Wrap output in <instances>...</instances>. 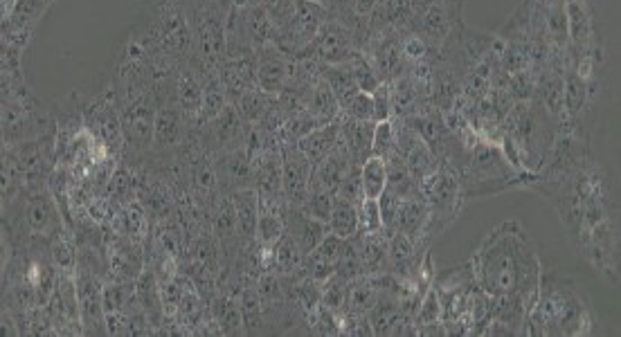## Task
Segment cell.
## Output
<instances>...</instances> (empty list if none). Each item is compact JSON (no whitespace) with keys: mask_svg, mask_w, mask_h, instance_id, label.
Returning a JSON list of instances; mask_svg holds the SVG:
<instances>
[{"mask_svg":"<svg viewBox=\"0 0 621 337\" xmlns=\"http://www.w3.org/2000/svg\"><path fill=\"white\" fill-rule=\"evenodd\" d=\"M315 3H320V5H327V3H329V0H315Z\"/></svg>","mask_w":621,"mask_h":337,"instance_id":"42","label":"cell"},{"mask_svg":"<svg viewBox=\"0 0 621 337\" xmlns=\"http://www.w3.org/2000/svg\"><path fill=\"white\" fill-rule=\"evenodd\" d=\"M360 185H363L365 198H381V194L387 189V165L383 158L369 156L360 165Z\"/></svg>","mask_w":621,"mask_h":337,"instance_id":"30","label":"cell"},{"mask_svg":"<svg viewBox=\"0 0 621 337\" xmlns=\"http://www.w3.org/2000/svg\"><path fill=\"white\" fill-rule=\"evenodd\" d=\"M306 111H309L320 124L336 122L342 115V108L338 104L336 95H333V90L322 77L315 81L309 97H306Z\"/></svg>","mask_w":621,"mask_h":337,"instance_id":"23","label":"cell"},{"mask_svg":"<svg viewBox=\"0 0 621 337\" xmlns=\"http://www.w3.org/2000/svg\"><path fill=\"white\" fill-rule=\"evenodd\" d=\"M219 79L225 88V93H228L230 102H237L246 90L257 86L255 54H248V57L223 59L219 66Z\"/></svg>","mask_w":621,"mask_h":337,"instance_id":"14","label":"cell"},{"mask_svg":"<svg viewBox=\"0 0 621 337\" xmlns=\"http://www.w3.org/2000/svg\"><path fill=\"white\" fill-rule=\"evenodd\" d=\"M345 66L349 68L351 75H354L356 84H358L360 90H363V93L372 95L378 86L385 84V81L378 77L374 63L369 61V57H367L365 52H360V50L351 52V57L345 61Z\"/></svg>","mask_w":621,"mask_h":337,"instance_id":"31","label":"cell"},{"mask_svg":"<svg viewBox=\"0 0 621 337\" xmlns=\"http://www.w3.org/2000/svg\"><path fill=\"white\" fill-rule=\"evenodd\" d=\"M336 196L342 198V200H349V203L358 205L360 200H363V185H360V165L358 167H351L347 171V176L342 178V182L336 189Z\"/></svg>","mask_w":621,"mask_h":337,"instance_id":"38","label":"cell"},{"mask_svg":"<svg viewBox=\"0 0 621 337\" xmlns=\"http://www.w3.org/2000/svg\"><path fill=\"white\" fill-rule=\"evenodd\" d=\"M243 25H246V34L252 43L255 52L264 45H270L275 39V23L264 5H252L243 9Z\"/></svg>","mask_w":621,"mask_h":337,"instance_id":"24","label":"cell"},{"mask_svg":"<svg viewBox=\"0 0 621 337\" xmlns=\"http://www.w3.org/2000/svg\"><path fill=\"white\" fill-rule=\"evenodd\" d=\"M104 277L88 270H75L79 322L84 335H108L104 311Z\"/></svg>","mask_w":621,"mask_h":337,"instance_id":"7","label":"cell"},{"mask_svg":"<svg viewBox=\"0 0 621 337\" xmlns=\"http://www.w3.org/2000/svg\"><path fill=\"white\" fill-rule=\"evenodd\" d=\"M345 243H347V239H340V236L327 232V236H324V239L320 241V245L315 250H318L324 259H329L331 263H336L342 248H345Z\"/></svg>","mask_w":621,"mask_h":337,"instance_id":"41","label":"cell"},{"mask_svg":"<svg viewBox=\"0 0 621 337\" xmlns=\"http://www.w3.org/2000/svg\"><path fill=\"white\" fill-rule=\"evenodd\" d=\"M345 297H347V281L340 279L338 275H333L322 284L320 304L331 308L333 313L342 315V311H345Z\"/></svg>","mask_w":621,"mask_h":337,"instance_id":"36","label":"cell"},{"mask_svg":"<svg viewBox=\"0 0 621 337\" xmlns=\"http://www.w3.org/2000/svg\"><path fill=\"white\" fill-rule=\"evenodd\" d=\"M239 308H241V322H243V335H261L266 333L264 322V306L257 293V286H246L239 293Z\"/></svg>","mask_w":621,"mask_h":337,"instance_id":"25","label":"cell"},{"mask_svg":"<svg viewBox=\"0 0 621 337\" xmlns=\"http://www.w3.org/2000/svg\"><path fill=\"white\" fill-rule=\"evenodd\" d=\"M302 263L304 252L288 234H284L282 239L277 241L275 248L270 250V270L279 272V275H293V272H300Z\"/></svg>","mask_w":621,"mask_h":337,"instance_id":"26","label":"cell"},{"mask_svg":"<svg viewBox=\"0 0 621 337\" xmlns=\"http://www.w3.org/2000/svg\"><path fill=\"white\" fill-rule=\"evenodd\" d=\"M419 191L430 209L426 232H423V243L430 245L457 221L466 200L462 194V182L446 167H439L430 176L423 178L419 182Z\"/></svg>","mask_w":621,"mask_h":337,"instance_id":"4","label":"cell"},{"mask_svg":"<svg viewBox=\"0 0 621 337\" xmlns=\"http://www.w3.org/2000/svg\"><path fill=\"white\" fill-rule=\"evenodd\" d=\"M304 50L315 54L324 66H340V63H345L351 57V52L356 50V34L351 27L329 16L327 21L322 23L320 32L315 34V39L309 43V48Z\"/></svg>","mask_w":621,"mask_h":337,"instance_id":"8","label":"cell"},{"mask_svg":"<svg viewBox=\"0 0 621 337\" xmlns=\"http://www.w3.org/2000/svg\"><path fill=\"white\" fill-rule=\"evenodd\" d=\"M333 270H336V275L345 281H351V279L365 275L363 263H360V257H358V250H356V245L351 239H347L345 248H342V252H340V257L336 259V263H333Z\"/></svg>","mask_w":621,"mask_h":337,"instance_id":"33","label":"cell"},{"mask_svg":"<svg viewBox=\"0 0 621 337\" xmlns=\"http://www.w3.org/2000/svg\"><path fill=\"white\" fill-rule=\"evenodd\" d=\"M216 185L219 194H234L237 189L252 187V160L246 147L214 153Z\"/></svg>","mask_w":621,"mask_h":337,"instance_id":"10","label":"cell"},{"mask_svg":"<svg viewBox=\"0 0 621 337\" xmlns=\"http://www.w3.org/2000/svg\"><path fill=\"white\" fill-rule=\"evenodd\" d=\"M338 126H340L338 140L345 144L356 165H363V162L372 156V140H374L376 122L354 120V117L340 115Z\"/></svg>","mask_w":621,"mask_h":337,"instance_id":"16","label":"cell"},{"mask_svg":"<svg viewBox=\"0 0 621 337\" xmlns=\"http://www.w3.org/2000/svg\"><path fill=\"white\" fill-rule=\"evenodd\" d=\"M207 308H210V315L214 317V322L219 324L221 335H243L241 308H239L237 295L219 290L212 302L207 304Z\"/></svg>","mask_w":621,"mask_h":337,"instance_id":"20","label":"cell"},{"mask_svg":"<svg viewBox=\"0 0 621 337\" xmlns=\"http://www.w3.org/2000/svg\"><path fill=\"white\" fill-rule=\"evenodd\" d=\"M378 286L372 275H363L347 281V297H345V311L351 315H369V311L378 302Z\"/></svg>","mask_w":621,"mask_h":337,"instance_id":"21","label":"cell"},{"mask_svg":"<svg viewBox=\"0 0 621 337\" xmlns=\"http://www.w3.org/2000/svg\"><path fill=\"white\" fill-rule=\"evenodd\" d=\"M104 250L108 259V277L115 281H138L147 268V245L104 227Z\"/></svg>","mask_w":621,"mask_h":337,"instance_id":"5","label":"cell"},{"mask_svg":"<svg viewBox=\"0 0 621 337\" xmlns=\"http://www.w3.org/2000/svg\"><path fill=\"white\" fill-rule=\"evenodd\" d=\"M203 88H205L203 72L198 70L192 61L180 63L174 79V102L192 122H196L198 113H201Z\"/></svg>","mask_w":621,"mask_h":337,"instance_id":"12","label":"cell"},{"mask_svg":"<svg viewBox=\"0 0 621 337\" xmlns=\"http://www.w3.org/2000/svg\"><path fill=\"white\" fill-rule=\"evenodd\" d=\"M286 234L291 236V239L300 245V250L304 254L313 252L315 248H318L320 241L327 236L329 227L324 221H318V218H313L304 212L302 207H293L288 205L286 207Z\"/></svg>","mask_w":621,"mask_h":337,"instance_id":"13","label":"cell"},{"mask_svg":"<svg viewBox=\"0 0 621 337\" xmlns=\"http://www.w3.org/2000/svg\"><path fill=\"white\" fill-rule=\"evenodd\" d=\"M392 153H396V147H394V124L392 120H385V122H378L376 129H374V140H372V156H378L387 160L392 156Z\"/></svg>","mask_w":621,"mask_h":337,"instance_id":"37","label":"cell"},{"mask_svg":"<svg viewBox=\"0 0 621 337\" xmlns=\"http://www.w3.org/2000/svg\"><path fill=\"white\" fill-rule=\"evenodd\" d=\"M354 241L360 263H363L365 275H381V272H390V261H387V232H372L363 234L358 232L351 236Z\"/></svg>","mask_w":621,"mask_h":337,"instance_id":"18","label":"cell"},{"mask_svg":"<svg viewBox=\"0 0 621 337\" xmlns=\"http://www.w3.org/2000/svg\"><path fill=\"white\" fill-rule=\"evenodd\" d=\"M257 61V88L268 95L279 97L291 79V57L282 52L277 45H264L255 52Z\"/></svg>","mask_w":621,"mask_h":337,"instance_id":"11","label":"cell"},{"mask_svg":"<svg viewBox=\"0 0 621 337\" xmlns=\"http://www.w3.org/2000/svg\"><path fill=\"white\" fill-rule=\"evenodd\" d=\"M372 99H374V122L378 124V122L392 120V97H390V84H387V81L374 90Z\"/></svg>","mask_w":621,"mask_h":337,"instance_id":"40","label":"cell"},{"mask_svg":"<svg viewBox=\"0 0 621 337\" xmlns=\"http://www.w3.org/2000/svg\"><path fill=\"white\" fill-rule=\"evenodd\" d=\"M358 209V232L372 234L383 230V218H381V205L378 198H363L356 205Z\"/></svg>","mask_w":621,"mask_h":337,"instance_id":"35","label":"cell"},{"mask_svg":"<svg viewBox=\"0 0 621 337\" xmlns=\"http://www.w3.org/2000/svg\"><path fill=\"white\" fill-rule=\"evenodd\" d=\"M277 97L275 95H268L264 93L261 88H250L243 93L237 102H232L234 106H237L239 115L243 117V122L246 124H259L261 120H264V115L270 111V108L275 106Z\"/></svg>","mask_w":621,"mask_h":337,"instance_id":"27","label":"cell"},{"mask_svg":"<svg viewBox=\"0 0 621 337\" xmlns=\"http://www.w3.org/2000/svg\"><path fill=\"white\" fill-rule=\"evenodd\" d=\"M333 205H336V191L320 189V187H309V196H306L302 209L309 216L327 223L329 216H331Z\"/></svg>","mask_w":621,"mask_h":337,"instance_id":"32","label":"cell"},{"mask_svg":"<svg viewBox=\"0 0 621 337\" xmlns=\"http://www.w3.org/2000/svg\"><path fill=\"white\" fill-rule=\"evenodd\" d=\"M468 263L477 288L491 299H518L531 311L543 261L520 221H504L486 232Z\"/></svg>","mask_w":621,"mask_h":337,"instance_id":"1","label":"cell"},{"mask_svg":"<svg viewBox=\"0 0 621 337\" xmlns=\"http://www.w3.org/2000/svg\"><path fill=\"white\" fill-rule=\"evenodd\" d=\"M192 126L194 122L180 111L176 102L160 104L156 111V124H153V144L149 156H176L185 147L189 133H192Z\"/></svg>","mask_w":621,"mask_h":337,"instance_id":"6","label":"cell"},{"mask_svg":"<svg viewBox=\"0 0 621 337\" xmlns=\"http://www.w3.org/2000/svg\"><path fill=\"white\" fill-rule=\"evenodd\" d=\"M428 216H430L428 203L421 196L401 198L399 207H396L394 223H392L390 232H401V234L408 236V239H412L414 243L426 245L423 243V232H426ZM426 248H430V245H426Z\"/></svg>","mask_w":621,"mask_h":337,"instance_id":"15","label":"cell"},{"mask_svg":"<svg viewBox=\"0 0 621 337\" xmlns=\"http://www.w3.org/2000/svg\"><path fill=\"white\" fill-rule=\"evenodd\" d=\"M338 133H340L338 120L322 124L318 126V129H313L311 133H306L304 138L297 142V149L304 153L311 165H315V162H320L324 156H327V153L333 151V147H336Z\"/></svg>","mask_w":621,"mask_h":337,"instance_id":"22","label":"cell"},{"mask_svg":"<svg viewBox=\"0 0 621 337\" xmlns=\"http://www.w3.org/2000/svg\"><path fill=\"white\" fill-rule=\"evenodd\" d=\"M230 198H232L234 216H237L239 236L246 243H252L255 241L257 221H259V194H257V189L255 187L237 189L234 194H230Z\"/></svg>","mask_w":621,"mask_h":337,"instance_id":"19","label":"cell"},{"mask_svg":"<svg viewBox=\"0 0 621 337\" xmlns=\"http://www.w3.org/2000/svg\"><path fill=\"white\" fill-rule=\"evenodd\" d=\"M313 165L306 160L297 144H284L282 147V194L288 205L302 207L309 196Z\"/></svg>","mask_w":621,"mask_h":337,"instance_id":"9","label":"cell"},{"mask_svg":"<svg viewBox=\"0 0 621 337\" xmlns=\"http://www.w3.org/2000/svg\"><path fill=\"white\" fill-rule=\"evenodd\" d=\"M322 79L327 81L329 88L333 90V95H336L340 108H345L351 99L360 93L356 79H354V75H351L345 63H340V66H324L322 68Z\"/></svg>","mask_w":621,"mask_h":337,"instance_id":"28","label":"cell"},{"mask_svg":"<svg viewBox=\"0 0 621 337\" xmlns=\"http://www.w3.org/2000/svg\"><path fill=\"white\" fill-rule=\"evenodd\" d=\"M457 178L462 182L464 200L498 196L509 189L525 187L527 180L525 173H520L504 158L498 142L484 138L477 140L468 151Z\"/></svg>","mask_w":621,"mask_h":337,"instance_id":"3","label":"cell"},{"mask_svg":"<svg viewBox=\"0 0 621 337\" xmlns=\"http://www.w3.org/2000/svg\"><path fill=\"white\" fill-rule=\"evenodd\" d=\"M331 234L340 236V239H351L358 234V209L349 200H342L336 196V205L331 209V216L327 221Z\"/></svg>","mask_w":621,"mask_h":337,"instance_id":"29","label":"cell"},{"mask_svg":"<svg viewBox=\"0 0 621 337\" xmlns=\"http://www.w3.org/2000/svg\"><path fill=\"white\" fill-rule=\"evenodd\" d=\"M342 115L354 117V120H365V122H374V99L369 93H360L351 99V102L342 108Z\"/></svg>","mask_w":621,"mask_h":337,"instance_id":"39","label":"cell"},{"mask_svg":"<svg viewBox=\"0 0 621 337\" xmlns=\"http://www.w3.org/2000/svg\"><path fill=\"white\" fill-rule=\"evenodd\" d=\"M106 227H111L113 232L126 236V239L138 241V243H147L153 232L151 218L138 198L117 209L111 225H106Z\"/></svg>","mask_w":621,"mask_h":337,"instance_id":"17","label":"cell"},{"mask_svg":"<svg viewBox=\"0 0 621 337\" xmlns=\"http://www.w3.org/2000/svg\"><path fill=\"white\" fill-rule=\"evenodd\" d=\"M594 317L579 286L563 272L545 270L540 275L536 299L525 322L531 337H581L590 335Z\"/></svg>","mask_w":621,"mask_h":337,"instance_id":"2","label":"cell"},{"mask_svg":"<svg viewBox=\"0 0 621 337\" xmlns=\"http://www.w3.org/2000/svg\"><path fill=\"white\" fill-rule=\"evenodd\" d=\"M414 322H417V333H419V326L441 322V302L432 284L428 286L426 293L421 295L417 308H414Z\"/></svg>","mask_w":621,"mask_h":337,"instance_id":"34","label":"cell"}]
</instances>
